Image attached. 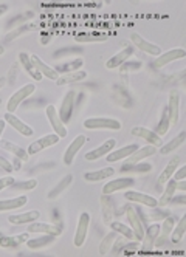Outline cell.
<instances>
[{"mask_svg": "<svg viewBox=\"0 0 186 257\" xmlns=\"http://www.w3.org/2000/svg\"><path fill=\"white\" fill-rule=\"evenodd\" d=\"M5 121L13 127V128H16V131L21 134V135H24V137H33V134H34V131L33 128L28 125V124H25L22 119H19L14 113H5Z\"/></svg>", "mask_w": 186, "mask_h": 257, "instance_id": "cell-21", "label": "cell"}, {"mask_svg": "<svg viewBox=\"0 0 186 257\" xmlns=\"http://www.w3.org/2000/svg\"><path fill=\"white\" fill-rule=\"evenodd\" d=\"M184 140H186V132H180L174 140H171L169 143H166V144H163L161 148H160V154L161 155H167V154H172L174 151H177L180 146L184 143Z\"/></svg>", "mask_w": 186, "mask_h": 257, "instance_id": "cell-31", "label": "cell"}, {"mask_svg": "<svg viewBox=\"0 0 186 257\" xmlns=\"http://www.w3.org/2000/svg\"><path fill=\"white\" fill-rule=\"evenodd\" d=\"M28 203L27 195H19L14 198H8V200H0V212L4 211H13V209H19Z\"/></svg>", "mask_w": 186, "mask_h": 257, "instance_id": "cell-27", "label": "cell"}, {"mask_svg": "<svg viewBox=\"0 0 186 257\" xmlns=\"http://www.w3.org/2000/svg\"><path fill=\"white\" fill-rule=\"evenodd\" d=\"M30 59H31V62H33V65L36 67V70L41 73L42 75V78L45 76V78H48V79H53V81H58V78H59V73L56 71V68H53V67H48L39 56H36V54H31L30 56Z\"/></svg>", "mask_w": 186, "mask_h": 257, "instance_id": "cell-18", "label": "cell"}, {"mask_svg": "<svg viewBox=\"0 0 186 257\" xmlns=\"http://www.w3.org/2000/svg\"><path fill=\"white\" fill-rule=\"evenodd\" d=\"M169 118H167V110L164 108L163 112H161V118H160V121H158V125H157V131H155V134L158 135V137H164L166 134H167V131H169Z\"/></svg>", "mask_w": 186, "mask_h": 257, "instance_id": "cell-41", "label": "cell"}, {"mask_svg": "<svg viewBox=\"0 0 186 257\" xmlns=\"http://www.w3.org/2000/svg\"><path fill=\"white\" fill-rule=\"evenodd\" d=\"M28 232H39V234H50V235H54L58 237L62 234V228L56 226V225H51V223H44V222H33V223H28Z\"/></svg>", "mask_w": 186, "mask_h": 257, "instance_id": "cell-19", "label": "cell"}, {"mask_svg": "<svg viewBox=\"0 0 186 257\" xmlns=\"http://www.w3.org/2000/svg\"><path fill=\"white\" fill-rule=\"evenodd\" d=\"M0 148H2L4 151H7V152H10L11 155L17 157V158L21 160V161H28V158H30L28 152H27L25 149H22L21 146L14 144L13 141L2 140V141H0Z\"/></svg>", "mask_w": 186, "mask_h": 257, "instance_id": "cell-24", "label": "cell"}, {"mask_svg": "<svg viewBox=\"0 0 186 257\" xmlns=\"http://www.w3.org/2000/svg\"><path fill=\"white\" fill-rule=\"evenodd\" d=\"M135 185V180L134 178H115L109 183H106L104 188H103V195H110L114 192H118V191H124L127 188H132Z\"/></svg>", "mask_w": 186, "mask_h": 257, "instance_id": "cell-10", "label": "cell"}, {"mask_svg": "<svg viewBox=\"0 0 186 257\" xmlns=\"http://www.w3.org/2000/svg\"><path fill=\"white\" fill-rule=\"evenodd\" d=\"M114 174H115V169L114 168H104V169H100V171L85 172L84 174V178H85V181H101V180L110 178Z\"/></svg>", "mask_w": 186, "mask_h": 257, "instance_id": "cell-33", "label": "cell"}, {"mask_svg": "<svg viewBox=\"0 0 186 257\" xmlns=\"http://www.w3.org/2000/svg\"><path fill=\"white\" fill-rule=\"evenodd\" d=\"M184 188H186L184 181H183V180H178V181H177V189H184Z\"/></svg>", "mask_w": 186, "mask_h": 257, "instance_id": "cell-50", "label": "cell"}, {"mask_svg": "<svg viewBox=\"0 0 186 257\" xmlns=\"http://www.w3.org/2000/svg\"><path fill=\"white\" fill-rule=\"evenodd\" d=\"M178 164H180V157H174L169 163L166 164V168L161 171V174L158 175V185H166V181L167 180H171L174 172L177 171L178 168Z\"/></svg>", "mask_w": 186, "mask_h": 257, "instance_id": "cell-28", "label": "cell"}, {"mask_svg": "<svg viewBox=\"0 0 186 257\" xmlns=\"http://www.w3.org/2000/svg\"><path fill=\"white\" fill-rule=\"evenodd\" d=\"M7 11H8V5L7 4H0V17H2Z\"/></svg>", "mask_w": 186, "mask_h": 257, "instance_id": "cell-49", "label": "cell"}, {"mask_svg": "<svg viewBox=\"0 0 186 257\" xmlns=\"http://www.w3.org/2000/svg\"><path fill=\"white\" fill-rule=\"evenodd\" d=\"M19 61H21L22 67L25 68V71L28 73V75L34 79V81H42V75L39 71L36 70V67L33 65L31 59H30V54L27 53H19Z\"/></svg>", "mask_w": 186, "mask_h": 257, "instance_id": "cell-30", "label": "cell"}, {"mask_svg": "<svg viewBox=\"0 0 186 257\" xmlns=\"http://www.w3.org/2000/svg\"><path fill=\"white\" fill-rule=\"evenodd\" d=\"M158 234H160V225H157V223H154V225L149 226L147 229H144V235L141 238L143 245H141L140 251L151 252L154 249V243H155V238L158 237Z\"/></svg>", "mask_w": 186, "mask_h": 257, "instance_id": "cell-13", "label": "cell"}, {"mask_svg": "<svg viewBox=\"0 0 186 257\" xmlns=\"http://www.w3.org/2000/svg\"><path fill=\"white\" fill-rule=\"evenodd\" d=\"M88 225H90V214L88 212H82L79 215L78 220V228L74 231V237H73V245L76 248H81L85 240H87V234H88Z\"/></svg>", "mask_w": 186, "mask_h": 257, "instance_id": "cell-3", "label": "cell"}, {"mask_svg": "<svg viewBox=\"0 0 186 257\" xmlns=\"http://www.w3.org/2000/svg\"><path fill=\"white\" fill-rule=\"evenodd\" d=\"M101 206H103V215H104V223L110 225L112 223V218L115 217V211H114V203L109 200L107 195L101 197Z\"/></svg>", "mask_w": 186, "mask_h": 257, "instance_id": "cell-37", "label": "cell"}, {"mask_svg": "<svg viewBox=\"0 0 186 257\" xmlns=\"http://www.w3.org/2000/svg\"><path fill=\"white\" fill-rule=\"evenodd\" d=\"M54 235H50V234H42L41 237H36V238H28L27 240V246L31 248V249H39V248H44V246H48L50 243L54 242Z\"/></svg>", "mask_w": 186, "mask_h": 257, "instance_id": "cell-32", "label": "cell"}, {"mask_svg": "<svg viewBox=\"0 0 186 257\" xmlns=\"http://www.w3.org/2000/svg\"><path fill=\"white\" fill-rule=\"evenodd\" d=\"M126 217H127V220H129L130 228H132V231H134V234H135V238L141 242V238H143V235H144V225H143L141 218H140V215H138V211L134 209L132 206H127V208H126Z\"/></svg>", "mask_w": 186, "mask_h": 257, "instance_id": "cell-7", "label": "cell"}, {"mask_svg": "<svg viewBox=\"0 0 186 257\" xmlns=\"http://www.w3.org/2000/svg\"><path fill=\"white\" fill-rule=\"evenodd\" d=\"M2 235H4V232H2V231H0V237H2Z\"/></svg>", "mask_w": 186, "mask_h": 257, "instance_id": "cell-51", "label": "cell"}, {"mask_svg": "<svg viewBox=\"0 0 186 257\" xmlns=\"http://www.w3.org/2000/svg\"><path fill=\"white\" fill-rule=\"evenodd\" d=\"M130 41H132V44L141 50L143 53H147V54H152V56H160L161 54V48L152 42L146 41L144 38H141V36L138 33H132V36H130Z\"/></svg>", "mask_w": 186, "mask_h": 257, "instance_id": "cell-9", "label": "cell"}, {"mask_svg": "<svg viewBox=\"0 0 186 257\" xmlns=\"http://www.w3.org/2000/svg\"><path fill=\"white\" fill-rule=\"evenodd\" d=\"M30 232H22V234H17V235H2L0 237V248H16L22 243H27V240L30 238L28 235Z\"/></svg>", "mask_w": 186, "mask_h": 257, "instance_id": "cell-22", "label": "cell"}, {"mask_svg": "<svg viewBox=\"0 0 186 257\" xmlns=\"http://www.w3.org/2000/svg\"><path fill=\"white\" fill-rule=\"evenodd\" d=\"M36 186H37V180L30 178L27 181H22V183H14V185L10 186L8 189H11V191H33Z\"/></svg>", "mask_w": 186, "mask_h": 257, "instance_id": "cell-42", "label": "cell"}, {"mask_svg": "<svg viewBox=\"0 0 186 257\" xmlns=\"http://www.w3.org/2000/svg\"><path fill=\"white\" fill-rule=\"evenodd\" d=\"M186 56V51L183 48H174V50H169L166 53H161L160 56L155 59L154 65L155 68H161L167 64H171L172 61H177V59H183Z\"/></svg>", "mask_w": 186, "mask_h": 257, "instance_id": "cell-16", "label": "cell"}, {"mask_svg": "<svg viewBox=\"0 0 186 257\" xmlns=\"http://www.w3.org/2000/svg\"><path fill=\"white\" fill-rule=\"evenodd\" d=\"M117 238H118V232H117V231H110V232L103 238V242H101V245H100V255H107V254H110Z\"/></svg>", "mask_w": 186, "mask_h": 257, "instance_id": "cell-34", "label": "cell"}, {"mask_svg": "<svg viewBox=\"0 0 186 257\" xmlns=\"http://www.w3.org/2000/svg\"><path fill=\"white\" fill-rule=\"evenodd\" d=\"M137 149H138L137 144H129V146H126V148H121L118 151H112L110 154H107L106 160H107V163H115V161L124 160V158L132 155Z\"/></svg>", "mask_w": 186, "mask_h": 257, "instance_id": "cell-26", "label": "cell"}, {"mask_svg": "<svg viewBox=\"0 0 186 257\" xmlns=\"http://www.w3.org/2000/svg\"><path fill=\"white\" fill-rule=\"evenodd\" d=\"M180 96H178V91L172 90L169 93V102H167V118H169V124H174L177 125L178 122V115H180Z\"/></svg>", "mask_w": 186, "mask_h": 257, "instance_id": "cell-17", "label": "cell"}, {"mask_svg": "<svg viewBox=\"0 0 186 257\" xmlns=\"http://www.w3.org/2000/svg\"><path fill=\"white\" fill-rule=\"evenodd\" d=\"M37 28H39V25H37L36 22L25 24V25H22V27H19L17 30L11 31L10 34H7L5 41H7V42H10V41H13V39H16V38H19V36H21V34H24V33H30V31H34V30H37Z\"/></svg>", "mask_w": 186, "mask_h": 257, "instance_id": "cell-38", "label": "cell"}, {"mask_svg": "<svg viewBox=\"0 0 186 257\" xmlns=\"http://www.w3.org/2000/svg\"><path fill=\"white\" fill-rule=\"evenodd\" d=\"M124 197L129 201H134V203H140V205H144V206H149V208H157L158 206L157 198H154L152 195L138 192V191H127L124 194Z\"/></svg>", "mask_w": 186, "mask_h": 257, "instance_id": "cell-14", "label": "cell"}, {"mask_svg": "<svg viewBox=\"0 0 186 257\" xmlns=\"http://www.w3.org/2000/svg\"><path fill=\"white\" fill-rule=\"evenodd\" d=\"M41 212L39 211H28V212H22V214H14V215H8V222L13 225H28L33 223L36 220H39Z\"/></svg>", "mask_w": 186, "mask_h": 257, "instance_id": "cell-23", "label": "cell"}, {"mask_svg": "<svg viewBox=\"0 0 186 257\" xmlns=\"http://www.w3.org/2000/svg\"><path fill=\"white\" fill-rule=\"evenodd\" d=\"M134 137L137 138H143L144 141H147L151 146H155V148H161L163 146V141H161V137H158L154 131L151 128H146V127H134L132 131H130Z\"/></svg>", "mask_w": 186, "mask_h": 257, "instance_id": "cell-11", "label": "cell"}, {"mask_svg": "<svg viewBox=\"0 0 186 257\" xmlns=\"http://www.w3.org/2000/svg\"><path fill=\"white\" fill-rule=\"evenodd\" d=\"M71 180H73V175H70V174H68V175H65V177L58 183V185H56V186L48 192V198H50V200L58 198V197H59V195H61L67 188H68V186H70Z\"/></svg>", "mask_w": 186, "mask_h": 257, "instance_id": "cell-36", "label": "cell"}, {"mask_svg": "<svg viewBox=\"0 0 186 257\" xmlns=\"http://www.w3.org/2000/svg\"><path fill=\"white\" fill-rule=\"evenodd\" d=\"M16 183V178L14 177H4V178H0V191H4V189H8L10 186H13Z\"/></svg>", "mask_w": 186, "mask_h": 257, "instance_id": "cell-45", "label": "cell"}, {"mask_svg": "<svg viewBox=\"0 0 186 257\" xmlns=\"http://www.w3.org/2000/svg\"><path fill=\"white\" fill-rule=\"evenodd\" d=\"M34 90H36L34 84H25L24 87H21L17 91H14L13 96L8 99V104H7L8 113H14L16 110H17V107L21 105L28 96H31L34 93Z\"/></svg>", "mask_w": 186, "mask_h": 257, "instance_id": "cell-2", "label": "cell"}, {"mask_svg": "<svg viewBox=\"0 0 186 257\" xmlns=\"http://www.w3.org/2000/svg\"><path fill=\"white\" fill-rule=\"evenodd\" d=\"M5 125H7V121L5 119H0V141H2V135L5 132Z\"/></svg>", "mask_w": 186, "mask_h": 257, "instance_id": "cell-48", "label": "cell"}, {"mask_svg": "<svg viewBox=\"0 0 186 257\" xmlns=\"http://www.w3.org/2000/svg\"><path fill=\"white\" fill-rule=\"evenodd\" d=\"M134 54V47L132 45H126L121 51H118L117 54H114L107 62H106V68L109 70H114V68H118L121 67L130 56Z\"/></svg>", "mask_w": 186, "mask_h": 257, "instance_id": "cell-15", "label": "cell"}, {"mask_svg": "<svg viewBox=\"0 0 186 257\" xmlns=\"http://www.w3.org/2000/svg\"><path fill=\"white\" fill-rule=\"evenodd\" d=\"M0 168H2L5 172H8V174H11L13 172V164L7 160V158H4V157H0Z\"/></svg>", "mask_w": 186, "mask_h": 257, "instance_id": "cell-46", "label": "cell"}, {"mask_svg": "<svg viewBox=\"0 0 186 257\" xmlns=\"http://www.w3.org/2000/svg\"><path fill=\"white\" fill-rule=\"evenodd\" d=\"M74 98H76V93H74V90L67 91V95L64 96L62 104H61V108H59V113L58 115H59L61 121L65 125L71 119V113H73V108H74Z\"/></svg>", "mask_w": 186, "mask_h": 257, "instance_id": "cell-8", "label": "cell"}, {"mask_svg": "<svg viewBox=\"0 0 186 257\" xmlns=\"http://www.w3.org/2000/svg\"><path fill=\"white\" fill-rule=\"evenodd\" d=\"M155 154H157V148H155V146H151V144L144 146V148H141V149H137L132 155L127 157V161L123 164L121 171L124 172V171H127L129 168H132V166H135V164H138L141 160L149 158V157H152V155H155Z\"/></svg>", "mask_w": 186, "mask_h": 257, "instance_id": "cell-4", "label": "cell"}, {"mask_svg": "<svg viewBox=\"0 0 186 257\" xmlns=\"http://www.w3.org/2000/svg\"><path fill=\"white\" fill-rule=\"evenodd\" d=\"M84 61L79 58V59H74L73 62H68L65 65H59V68L56 70L58 73H64V75H67V73H73V71H78L79 67H82Z\"/></svg>", "mask_w": 186, "mask_h": 257, "instance_id": "cell-43", "label": "cell"}, {"mask_svg": "<svg viewBox=\"0 0 186 257\" xmlns=\"http://www.w3.org/2000/svg\"><path fill=\"white\" fill-rule=\"evenodd\" d=\"M109 226L112 228V231H117L118 234L124 235V237L127 238V240H132V238H135V234H134L132 228L127 226V225H124V223H120V222H112Z\"/></svg>", "mask_w": 186, "mask_h": 257, "instance_id": "cell-39", "label": "cell"}, {"mask_svg": "<svg viewBox=\"0 0 186 257\" xmlns=\"http://www.w3.org/2000/svg\"><path fill=\"white\" fill-rule=\"evenodd\" d=\"M87 78V71H82V70H78V71H73V73H67V75H62L58 78V81H54L56 85H68V84H74V82H79L82 79Z\"/></svg>", "mask_w": 186, "mask_h": 257, "instance_id": "cell-29", "label": "cell"}, {"mask_svg": "<svg viewBox=\"0 0 186 257\" xmlns=\"http://www.w3.org/2000/svg\"><path fill=\"white\" fill-rule=\"evenodd\" d=\"M175 191H177V181H175L174 178L167 180V181H166V188H164V191L161 192L160 200H157V201H158V206L163 208V206H166V205H169L171 201L174 200Z\"/></svg>", "mask_w": 186, "mask_h": 257, "instance_id": "cell-25", "label": "cell"}, {"mask_svg": "<svg viewBox=\"0 0 186 257\" xmlns=\"http://www.w3.org/2000/svg\"><path fill=\"white\" fill-rule=\"evenodd\" d=\"M45 113H47V118H48V121H50V125H51V128L54 131V134L58 135L59 138H65L67 134H68V132H67V127H65V124L61 121L58 112H56V107L51 105V104L47 105Z\"/></svg>", "mask_w": 186, "mask_h": 257, "instance_id": "cell-5", "label": "cell"}, {"mask_svg": "<svg viewBox=\"0 0 186 257\" xmlns=\"http://www.w3.org/2000/svg\"><path fill=\"white\" fill-rule=\"evenodd\" d=\"M175 223H177V218H175L174 215H167V217L164 218L163 225L160 226V234H158V237H160V238H164V237L169 235Z\"/></svg>", "mask_w": 186, "mask_h": 257, "instance_id": "cell-40", "label": "cell"}, {"mask_svg": "<svg viewBox=\"0 0 186 257\" xmlns=\"http://www.w3.org/2000/svg\"><path fill=\"white\" fill-rule=\"evenodd\" d=\"M184 231H186V215H183L180 220H177V223L174 225L169 237H171V242L172 243H178L183 235H184Z\"/></svg>", "mask_w": 186, "mask_h": 257, "instance_id": "cell-35", "label": "cell"}, {"mask_svg": "<svg viewBox=\"0 0 186 257\" xmlns=\"http://www.w3.org/2000/svg\"><path fill=\"white\" fill-rule=\"evenodd\" d=\"M61 141V138L56 135V134H50V135H45L39 140H36L30 144V148H28V155H36V154H39L41 151L50 148V146H56Z\"/></svg>", "mask_w": 186, "mask_h": 257, "instance_id": "cell-6", "label": "cell"}, {"mask_svg": "<svg viewBox=\"0 0 186 257\" xmlns=\"http://www.w3.org/2000/svg\"><path fill=\"white\" fill-rule=\"evenodd\" d=\"M88 140L85 138V135H78L76 138H74L71 143H70V146L67 148V151H65V154H64V164L65 166H70V164H73V161H74V157H76V154L79 152V149L82 148V146L87 143Z\"/></svg>", "mask_w": 186, "mask_h": 257, "instance_id": "cell-12", "label": "cell"}, {"mask_svg": "<svg viewBox=\"0 0 186 257\" xmlns=\"http://www.w3.org/2000/svg\"><path fill=\"white\" fill-rule=\"evenodd\" d=\"M115 146H117V140L110 138V140L104 141V144H101L100 148H97V149H93V151L87 152V154H85V160H87V161H95V160H98V158H101V157L110 154L112 151H114Z\"/></svg>", "mask_w": 186, "mask_h": 257, "instance_id": "cell-20", "label": "cell"}, {"mask_svg": "<svg viewBox=\"0 0 186 257\" xmlns=\"http://www.w3.org/2000/svg\"><path fill=\"white\" fill-rule=\"evenodd\" d=\"M140 248H141V245H140V240H137V242H132V243H124V246L123 248H120V252L118 254H129V251H140Z\"/></svg>", "mask_w": 186, "mask_h": 257, "instance_id": "cell-44", "label": "cell"}, {"mask_svg": "<svg viewBox=\"0 0 186 257\" xmlns=\"http://www.w3.org/2000/svg\"><path fill=\"white\" fill-rule=\"evenodd\" d=\"M84 127L90 128V131H121V122L115 118H107V116H97V118H88L84 121Z\"/></svg>", "mask_w": 186, "mask_h": 257, "instance_id": "cell-1", "label": "cell"}, {"mask_svg": "<svg viewBox=\"0 0 186 257\" xmlns=\"http://www.w3.org/2000/svg\"><path fill=\"white\" fill-rule=\"evenodd\" d=\"M184 175H186V166H181L180 169H177V171L174 172L172 178H174L175 181H178V180H184Z\"/></svg>", "mask_w": 186, "mask_h": 257, "instance_id": "cell-47", "label": "cell"}]
</instances>
